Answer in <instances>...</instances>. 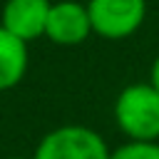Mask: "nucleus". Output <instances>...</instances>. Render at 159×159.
<instances>
[{
    "label": "nucleus",
    "mask_w": 159,
    "mask_h": 159,
    "mask_svg": "<svg viewBox=\"0 0 159 159\" xmlns=\"http://www.w3.org/2000/svg\"><path fill=\"white\" fill-rule=\"evenodd\" d=\"M114 122L129 142L159 139V89L152 82L127 84L114 99Z\"/></svg>",
    "instance_id": "nucleus-1"
},
{
    "label": "nucleus",
    "mask_w": 159,
    "mask_h": 159,
    "mask_svg": "<svg viewBox=\"0 0 159 159\" xmlns=\"http://www.w3.org/2000/svg\"><path fill=\"white\" fill-rule=\"evenodd\" d=\"M32 159H109V147L99 132L82 124H65L37 142Z\"/></svg>",
    "instance_id": "nucleus-2"
},
{
    "label": "nucleus",
    "mask_w": 159,
    "mask_h": 159,
    "mask_svg": "<svg viewBox=\"0 0 159 159\" xmlns=\"http://www.w3.org/2000/svg\"><path fill=\"white\" fill-rule=\"evenodd\" d=\"M87 12L92 35L104 40H127L144 25L147 0H89Z\"/></svg>",
    "instance_id": "nucleus-3"
},
{
    "label": "nucleus",
    "mask_w": 159,
    "mask_h": 159,
    "mask_svg": "<svg viewBox=\"0 0 159 159\" xmlns=\"http://www.w3.org/2000/svg\"><path fill=\"white\" fill-rule=\"evenodd\" d=\"M89 35H92V22L84 2L57 0L50 5V15L45 25V37L50 42L62 47H75V45H82Z\"/></svg>",
    "instance_id": "nucleus-4"
},
{
    "label": "nucleus",
    "mask_w": 159,
    "mask_h": 159,
    "mask_svg": "<svg viewBox=\"0 0 159 159\" xmlns=\"http://www.w3.org/2000/svg\"><path fill=\"white\" fill-rule=\"evenodd\" d=\"M50 5V0H5L0 12V27L20 37L22 42L45 37Z\"/></svg>",
    "instance_id": "nucleus-5"
},
{
    "label": "nucleus",
    "mask_w": 159,
    "mask_h": 159,
    "mask_svg": "<svg viewBox=\"0 0 159 159\" xmlns=\"http://www.w3.org/2000/svg\"><path fill=\"white\" fill-rule=\"evenodd\" d=\"M27 65H30L27 42L0 27V92L20 84L27 72Z\"/></svg>",
    "instance_id": "nucleus-6"
},
{
    "label": "nucleus",
    "mask_w": 159,
    "mask_h": 159,
    "mask_svg": "<svg viewBox=\"0 0 159 159\" xmlns=\"http://www.w3.org/2000/svg\"><path fill=\"white\" fill-rule=\"evenodd\" d=\"M109 159H159V142H127L109 152Z\"/></svg>",
    "instance_id": "nucleus-7"
},
{
    "label": "nucleus",
    "mask_w": 159,
    "mask_h": 159,
    "mask_svg": "<svg viewBox=\"0 0 159 159\" xmlns=\"http://www.w3.org/2000/svg\"><path fill=\"white\" fill-rule=\"evenodd\" d=\"M149 82L159 89V55L154 57V62H152V72H149Z\"/></svg>",
    "instance_id": "nucleus-8"
},
{
    "label": "nucleus",
    "mask_w": 159,
    "mask_h": 159,
    "mask_svg": "<svg viewBox=\"0 0 159 159\" xmlns=\"http://www.w3.org/2000/svg\"><path fill=\"white\" fill-rule=\"evenodd\" d=\"M7 159H32V157H7Z\"/></svg>",
    "instance_id": "nucleus-9"
}]
</instances>
